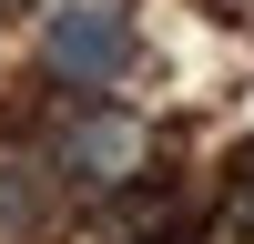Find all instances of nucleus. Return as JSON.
I'll return each instance as SVG.
<instances>
[{"instance_id":"nucleus-1","label":"nucleus","mask_w":254,"mask_h":244,"mask_svg":"<svg viewBox=\"0 0 254 244\" xmlns=\"http://www.w3.org/2000/svg\"><path fill=\"white\" fill-rule=\"evenodd\" d=\"M41 71L61 92H112L132 71V10L122 0H51L41 10Z\"/></svg>"},{"instance_id":"nucleus-2","label":"nucleus","mask_w":254,"mask_h":244,"mask_svg":"<svg viewBox=\"0 0 254 244\" xmlns=\"http://www.w3.org/2000/svg\"><path fill=\"white\" fill-rule=\"evenodd\" d=\"M142 153H153V132H142L122 102H81V112L61 122V142H51L61 183H81V193H122V183L142 173Z\"/></svg>"},{"instance_id":"nucleus-3","label":"nucleus","mask_w":254,"mask_h":244,"mask_svg":"<svg viewBox=\"0 0 254 244\" xmlns=\"http://www.w3.org/2000/svg\"><path fill=\"white\" fill-rule=\"evenodd\" d=\"M61 163L51 153H0V244H31V234H51V214H61Z\"/></svg>"},{"instance_id":"nucleus-4","label":"nucleus","mask_w":254,"mask_h":244,"mask_svg":"<svg viewBox=\"0 0 254 244\" xmlns=\"http://www.w3.org/2000/svg\"><path fill=\"white\" fill-rule=\"evenodd\" d=\"M224 203H234V224L254 234V132L234 142V153H224Z\"/></svg>"},{"instance_id":"nucleus-5","label":"nucleus","mask_w":254,"mask_h":244,"mask_svg":"<svg viewBox=\"0 0 254 244\" xmlns=\"http://www.w3.org/2000/svg\"><path fill=\"white\" fill-rule=\"evenodd\" d=\"M20 10H41V0H0V20H20Z\"/></svg>"},{"instance_id":"nucleus-6","label":"nucleus","mask_w":254,"mask_h":244,"mask_svg":"<svg viewBox=\"0 0 254 244\" xmlns=\"http://www.w3.org/2000/svg\"><path fill=\"white\" fill-rule=\"evenodd\" d=\"M142 244H173V234H142Z\"/></svg>"}]
</instances>
